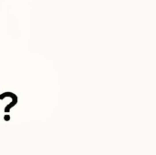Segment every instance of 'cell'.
<instances>
[{
	"mask_svg": "<svg viewBox=\"0 0 156 155\" xmlns=\"http://www.w3.org/2000/svg\"><path fill=\"white\" fill-rule=\"evenodd\" d=\"M7 97H10L11 99H12L11 102L7 105V106H5V110H4L5 113H8L10 111V109H12L14 106H16V103H18V96H16L15 93L9 92V91L8 92H4L2 94H0V99H4L5 98H7Z\"/></svg>",
	"mask_w": 156,
	"mask_h": 155,
	"instance_id": "cell-1",
	"label": "cell"
},
{
	"mask_svg": "<svg viewBox=\"0 0 156 155\" xmlns=\"http://www.w3.org/2000/svg\"><path fill=\"white\" fill-rule=\"evenodd\" d=\"M4 120H7V121H8V120H10V116H9V115H5V117H4Z\"/></svg>",
	"mask_w": 156,
	"mask_h": 155,
	"instance_id": "cell-2",
	"label": "cell"
}]
</instances>
